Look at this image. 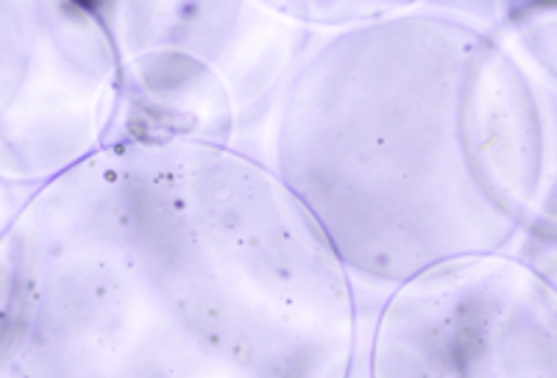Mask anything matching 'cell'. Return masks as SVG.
<instances>
[{"mask_svg":"<svg viewBox=\"0 0 557 378\" xmlns=\"http://www.w3.org/2000/svg\"><path fill=\"white\" fill-rule=\"evenodd\" d=\"M362 298L260 159L123 139L0 240V378H357Z\"/></svg>","mask_w":557,"mask_h":378,"instance_id":"1","label":"cell"},{"mask_svg":"<svg viewBox=\"0 0 557 378\" xmlns=\"http://www.w3.org/2000/svg\"><path fill=\"white\" fill-rule=\"evenodd\" d=\"M502 9L387 3L315 32L262 134L260 162L360 298L555 220L557 81L516 51Z\"/></svg>","mask_w":557,"mask_h":378,"instance_id":"2","label":"cell"},{"mask_svg":"<svg viewBox=\"0 0 557 378\" xmlns=\"http://www.w3.org/2000/svg\"><path fill=\"white\" fill-rule=\"evenodd\" d=\"M96 9L121 59L112 142L193 139L260 159L262 134L315 32L276 0H112Z\"/></svg>","mask_w":557,"mask_h":378,"instance_id":"3","label":"cell"},{"mask_svg":"<svg viewBox=\"0 0 557 378\" xmlns=\"http://www.w3.org/2000/svg\"><path fill=\"white\" fill-rule=\"evenodd\" d=\"M357 378H557V281L507 251L416 273L362 323Z\"/></svg>","mask_w":557,"mask_h":378,"instance_id":"4","label":"cell"},{"mask_svg":"<svg viewBox=\"0 0 557 378\" xmlns=\"http://www.w3.org/2000/svg\"><path fill=\"white\" fill-rule=\"evenodd\" d=\"M121 59L96 3L0 0V184L39 189L112 142Z\"/></svg>","mask_w":557,"mask_h":378,"instance_id":"5","label":"cell"},{"mask_svg":"<svg viewBox=\"0 0 557 378\" xmlns=\"http://www.w3.org/2000/svg\"><path fill=\"white\" fill-rule=\"evenodd\" d=\"M34 192H37V189H23V187L0 184V240L7 237L9 226H12L14 217L20 215V209L26 206L28 198H32Z\"/></svg>","mask_w":557,"mask_h":378,"instance_id":"6","label":"cell"}]
</instances>
